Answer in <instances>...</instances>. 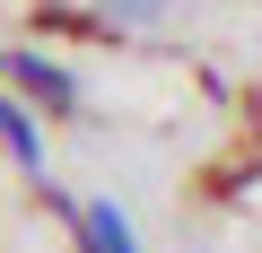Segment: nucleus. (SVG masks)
<instances>
[{"label":"nucleus","instance_id":"nucleus-1","mask_svg":"<svg viewBox=\"0 0 262 253\" xmlns=\"http://www.w3.org/2000/svg\"><path fill=\"white\" fill-rule=\"evenodd\" d=\"M0 79H9V96H27L44 113H79V79L61 61H44V53H0Z\"/></svg>","mask_w":262,"mask_h":253},{"label":"nucleus","instance_id":"nucleus-2","mask_svg":"<svg viewBox=\"0 0 262 253\" xmlns=\"http://www.w3.org/2000/svg\"><path fill=\"white\" fill-rule=\"evenodd\" d=\"M70 236H79V253H140V236H131V218L114 201H79L70 210Z\"/></svg>","mask_w":262,"mask_h":253},{"label":"nucleus","instance_id":"nucleus-3","mask_svg":"<svg viewBox=\"0 0 262 253\" xmlns=\"http://www.w3.org/2000/svg\"><path fill=\"white\" fill-rule=\"evenodd\" d=\"M0 149H9V157H18L27 175L44 166V131H35V113H27V105H18L9 87H0Z\"/></svg>","mask_w":262,"mask_h":253},{"label":"nucleus","instance_id":"nucleus-4","mask_svg":"<svg viewBox=\"0 0 262 253\" xmlns=\"http://www.w3.org/2000/svg\"><path fill=\"white\" fill-rule=\"evenodd\" d=\"M96 18L122 35H149V27H166V0H96Z\"/></svg>","mask_w":262,"mask_h":253}]
</instances>
